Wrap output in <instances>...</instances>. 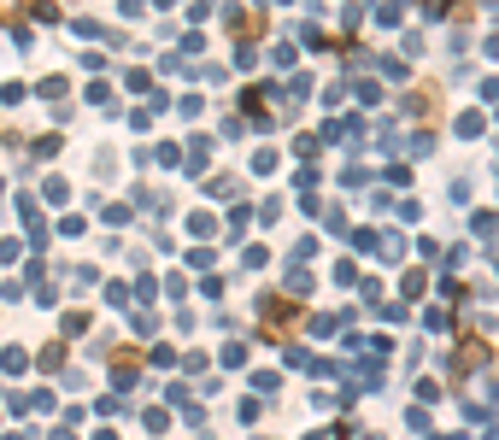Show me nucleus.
Wrapping results in <instances>:
<instances>
[{
  "label": "nucleus",
  "instance_id": "nucleus-1",
  "mask_svg": "<svg viewBox=\"0 0 499 440\" xmlns=\"http://www.w3.org/2000/svg\"><path fill=\"white\" fill-rule=\"evenodd\" d=\"M488 364V341H470V347H458V370H482Z\"/></svg>",
  "mask_w": 499,
  "mask_h": 440
},
{
  "label": "nucleus",
  "instance_id": "nucleus-3",
  "mask_svg": "<svg viewBox=\"0 0 499 440\" xmlns=\"http://www.w3.org/2000/svg\"><path fill=\"white\" fill-rule=\"evenodd\" d=\"M265 30V12H241V35H259Z\"/></svg>",
  "mask_w": 499,
  "mask_h": 440
},
{
  "label": "nucleus",
  "instance_id": "nucleus-2",
  "mask_svg": "<svg viewBox=\"0 0 499 440\" xmlns=\"http://www.w3.org/2000/svg\"><path fill=\"white\" fill-rule=\"evenodd\" d=\"M294 318H299L294 299H265V323H294Z\"/></svg>",
  "mask_w": 499,
  "mask_h": 440
}]
</instances>
